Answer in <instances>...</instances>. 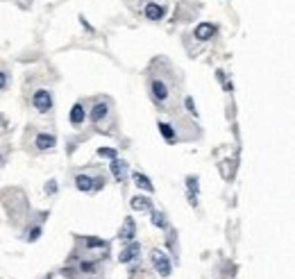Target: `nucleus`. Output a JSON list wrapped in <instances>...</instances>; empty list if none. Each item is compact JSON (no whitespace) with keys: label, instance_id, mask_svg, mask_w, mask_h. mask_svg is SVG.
Returning <instances> with one entry per match:
<instances>
[{"label":"nucleus","instance_id":"nucleus-1","mask_svg":"<svg viewBox=\"0 0 295 279\" xmlns=\"http://www.w3.org/2000/svg\"><path fill=\"white\" fill-rule=\"evenodd\" d=\"M148 93H150V98H152L154 105H157L159 109L166 111L168 102H170V98H172L170 84H168L166 80H161V78H152L148 82Z\"/></svg>","mask_w":295,"mask_h":279},{"label":"nucleus","instance_id":"nucleus-2","mask_svg":"<svg viewBox=\"0 0 295 279\" xmlns=\"http://www.w3.org/2000/svg\"><path fill=\"white\" fill-rule=\"evenodd\" d=\"M54 100H52V91L50 89H36L34 93H32V107H34L39 114H48L50 109H52Z\"/></svg>","mask_w":295,"mask_h":279},{"label":"nucleus","instance_id":"nucleus-3","mask_svg":"<svg viewBox=\"0 0 295 279\" xmlns=\"http://www.w3.org/2000/svg\"><path fill=\"white\" fill-rule=\"evenodd\" d=\"M152 265L161 277H168V274L172 272V263H170V259H168V254L163 250H152Z\"/></svg>","mask_w":295,"mask_h":279},{"label":"nucleus","instance_id":"nucleus-4","mask_svg":"<svg viewBox=\"0 0 295 279\" xmlns=\"http://www.w3.org/2000/svg\"><path fill=\"white\" fill-rule=\"evenodd\" d=\"M216 34H218V28L213 23H200L198 28L193 30V37L198 39V41H202V43L204 41H211Z\"/></svg>","mask_w":295,"mask_h":279},{"label":"nucleus","instance_id":"nucleus-5","mask_svg":"<svg viewBox=\"0 0 295 279\" xmlns=\"http://www.w3.org/2000/svg\"><path fill=\"white\" fill-rule=\"evenodd\" d=\"M109 170H111V175H113V179L116 182H127V173H130V168H127V161H123V159H111V164H109Z\"/></svg>","mask_w":295,"mask_h":279},{"label":"nucleus","instance_id":"nucleus-6","mask_svg":"<svg viewBox=\"0 0 295 279\" xmlns=\"http://www.w3.org/2000/svg\"><path fill=\"white\" fill-rule=\"evenodd\" d=\"M86 116H89V120L93 125H100L109 116V102H95V105L91 107V114H86Z\"/></svg>","mask_w":295,"mask_h":279},{"label":"nucleus","instance_id":"nucleus-7","mask_svg":"<svg viewBox=\"0 0 295 279\" xmlns=\"http://www.w3.org/2000/svg\"><path fill=\"white\" fill-rule=\"evenodd\" d=\"M139 252H141L139 241H130V243H127V245L121 250V254H118V261H121V263H132V261L139 256Z\"/></svg>","mask_w":295,"mask_h":279},{"label":"nucleus","instance_id":"nucleus-8","mask_svg":"<svg viewBox=\"0 0 295 279\" xmlns=\"http://www.w3.org/2000/svg\"><path fill=\"white\" fill-rule=\"evenodd\" d=\"M34 146H36V150L39 152L52 150V148L57 146V136H54V134H48V132H41V134H36Z\"/></svg>","mask_w":295,"mask_h":279},{"label":"nucleus","instance_id":"nucleus-9","mask_svg":"<svg viewBox=\"0 0 295 279\" xmlns=\"http://www.w3.org/2000/svg\"><path fill=\"white\" fill-rule=\"evenodd\" d=\"M143 16L148 21H152V23H157V21H161L163 16H166V7L157 5V3H148V5L143 7Z\"/></svg>","mask_w":295,"mask_h":279},{"label":"nucleus","instance_id":"nucleus-10","mask_svg":"<svg viewBox=\"0 0 295 279\" xmlns=\"http://www.w3.org/2000/svg\"><path fill=\"white\" fill-rule=\"evenodd\" d=\"M68 120H71L73 127H80V125H84V120H86V107L82 105V102H75V105L71 107Z\"/></svg>","mask_w":295,"mask_h":279},{"label":"nucleus","instance_id":"nucleus-11","mask_svg":"<svg viewBox=\"0 0 295 279\" xmlns=\"http://www.w3.org/2000/svg\"><path fill=\"white\" fill-rule=\"evenodd\" d=\"M134 236H136V223H134V218L127 216L125 223H123V227H121V232H118V241L130 243V241H134Z\"/></svg>","mask_w":295,"mask_h":279},{"label":"nucleus","instance_id":"nucleus-12","mask_svg":"<svg viewBox=\"0 0 295 279\" xmlns=\"http://www.w3.org/2000/svg\"><path fill=\"white\" fill-rule=\"evenodd\" d=\"M132 179H134L136 188H141V191H145V193H154V184H152V179H150L148 175L134 173V175H132Z\"/></svg>","mask_w":295,"mask_h":279},{"label":"nucleus","instance_id":"nucleus-13","mask_svg":"<svg viewBox=\"0 0 295 279\" xmlns=\"http://www.w3.org/2000/svg\"><path fill=\"white\" fill-rule=\"evenodd\" d=\"M130 206L134 211H152L154 206H152V200L150 197H145V195H134L130 200Z\"/></svg>","mask_w":295,"mask_h":279},{"label":"nucleus","instance_id":"nucleus-14","mask_svg":"<svg viewBox=\"0 0 295 279\" xmlns=\"http://www.w3.org/2000/svg\"><path fill=\"white\" fill-rule=\"evenodd\" d=\"M75 188L82 193H91L93 191V177H89V175H84V173L75 175Z\"/></svg>","mask_w":295,"mask_h":279},{"label":"nucleus","instance_id":"nucleus-15","mask_svg":"<svg viewBox=\"0 0 295 279\" xmlns=\"http://www.w3.org/2000/svg\"><path fill=\"white\" fill-rule=\"evenodd\" d=\"M150 216H152V218H150V220H152V225H154V227H157V229H168V218L161 214V211L152 209V211H150Z\"/></svg>","mask_w":295,"mask_h":279},{"label":"nucleus","instance_id":"nucleus-16","mask_svg":"<svg viewBox=\"0 0 295 279\" xmlns=\"http://www.w3.org/2000/svg\"><path fill=\"white\" fill-rule=\"evenodd\" d=\"M159 132H161V136L166 138L168 143H177V134H175V129H172V125L159 123Z\"/></svg>","mask_w":295,"mask_h":279},{"label":"nucleus","instance_id":"nucleus-17","mask_svg":"<svg viewBox=\"0 0 295 279\" xmlns=\"http://www.w3.org/2000/svg\"><path fill=\"white\" fill-rule=\"evenodd\" d=\"M82 243H84L86 247H98V250H107V241H102V238H95V236H82Z\"/></svg>","mask_w":295,"mask_h":279},{"label":"nucleus","instance_id":"nucleus-18","mask_svg":"<svg viewBox=\"0 0 295 279\" xmlns=\"http://www.w3.org/2000/svg\"><path fill=\"white\" fill-rule=\"evenodd\" d=\"M41 232H43V229H41V225H34V227H30L25 234H23V238L32 243V241H36V238L41 236Z\"/></svg>","mask_w":295,"mask_h":279},{"label":"nucleus","instance_id":"nucleus-19","mask_svg":"<svg viewBox=\"0 0 295 279\" xmlns=\"http://www.w3.org/2000/svg\"><path fill=\"white\" fill-rule=\"evenodd\" d=\"M186 188H189V193H193V195H198V191H200V184H198V177H195V175H189V177H186Z\"/></svg>","mask_w":295,"mask_h":279},{"label":"nucleus","instance_id":"nucleus-20","mask_svg":"<svg viewBox=\"0 0 295 279\" xmlns=\"http://www.w3.org/2000/svg\"><path fill=\"white\" fill-rule=\"evenodd\" d=\"M98 157H102V159H116L118 157V152L113 150V148H98Z\"/></svg>","mask_w":295,"mask_h":279},{"label":"nucleus","instance_id":"nucleus-21","mask_svg":"<svg viewBox=\"0 0 295 279\" xmlns=\"http://www.w3.org/2000/svg\"><path fill=\"white\" fill-rule=\"evenodd\" d=\"M184 107H186V111H189V114L198 116V111H195V102H193V98H191V96L184 98Z\"/></svg>","mask_w":295,"mask_h":279},{"label":"nucleus","instance_id":"nucleus-22","mask_svg":"<svg viewBox=\"0 0 295 279\" xmlns=\"http://www.w3.org/2000/svg\"><path fill=\"white\" fill-rule=\"evenodd\" d=\"M104 175H98V177H93V191H100V188H104Z\"/></svg>","mask_w":295,"mask_h":279},{"label":"nucleus","instance_id":"nucleus-23","mask_svg":"<svg viewBox=\"0 0 295 279\" xmlns=\"http://www.w3.org/2000/svg\"><path fill=\"white\" fill-rule=\"evenodd\" d=\"M45 193H48V195H54V193H57V182H54V179H50V182L45 184Z\"/></svg>","mask_w":295,"mask_h":279},{"label":"nucleus","instance_id":"nucleus-24","mask_svg":"<svg viewBox=\"0 0 295 279\" xmlns=\"http://www.w3.org/2000/svg\"><path fill=\"white\" fill-rule=\"evenodd\" d=\"M80 25H82V28H84V30H86V32H91V34H93V32H95V30H93V25H91V23H89V21H86V19H84V16H80Z\"/></svg>","mask_w":295,"mask_h":279},{"label":"nucleus","instance_id":"nucleus-25","mask_svg":"<svg viewBox=\"0 0 295 279\" xmlns=\"http://www.w3.org/2000/svg\"><path fill=\"white\" fill-rule=\"evenodd\" d=\"M7 82H9L7 73H5V71H0V91H3V89H5V87H7Z\"/></svg>","mask_w":295,"mask_h":279},{"label":"nucleus","instance_id":"nucleus-26","mask_svg":"<svg viewBox=\"0 0 295 279\" xmlns=\"http://www.w3.org/2000/svg\"><path fill=\"white\" fill-rule=\"evenodd\" d=\"M3 164H5V157H3V155H0V166H3Z\"/></svg>","mask_w":295,"mask_h":279}]
</instances>
